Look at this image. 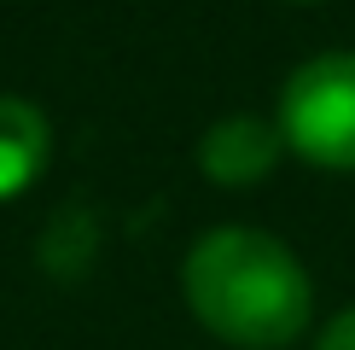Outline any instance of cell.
Segmentation results:
<instances>
[{"instance_id":"obj_5","label":"cell","mask_w":355,"mask_h":350,"mask_svg":"<svg viewBox=\"0 0 355 350\" xmlns=\"http://www.w3.org/2000/svg\"><path fill=\"white\" fill-rule=\"evenodd\" d=\"M320 350H355V310H344L327 333H320Z\"/></svg>"},{"instance_id":"obj_2","label":"cell","mask_w":355,"mask_h":350,"mask_svg":"<svg viewBox=\"0 0 355 350\" xmlns=\"http://www.w3.org/2000/svg\"><path fill=\"white\" fill-rule=\"evenodd\" d=\"M279 135L309 164L355 169V53H320L286 82Z\"/></svg>"},{"instance_id":"obj_1","label":"cell","mask_w":355,"mask_h":350,"mask_svg":"<svg viewBox=\"0 0 355 350\" xmlns=\"http://www.w3.org/2000/svg\"><path fill=\"white\" fill-rule=\"evenodd\" d=\"M187 303L216 339L245 350L291 344L309 327L303 262L257 228H216L187 257Z\"/></svg>"},{"instance_id":"obj_4","label":"cell","mask_w":355,"mask_h":350,"mask_svg":"<svg viewBox=\"0 0 355 350\" xmlns=\"http://www.w3.org/2000/svg\"><path fill=\"white\" fill-rule=\"evenodd\" d=\"M53 152V128L41 106H29L18 94H0V199H18Z\"/></svg>"},{"instance_id":"obj_3","label":"cell","mask_w":355,"mask_h":350,"mask_svg":"<svg viewBox=\"0 0 355 350\" xmlns=\"http://www.w3.org/2000/svg\"><path fill=\"white\" fill-rule=\"evenodd\" d=\"M279 140L286 135L268 128L262 117H221L210 135L198 140V164L221 187H250V181H262V175L274 169Z\"/></svg>"}]
</instances>
